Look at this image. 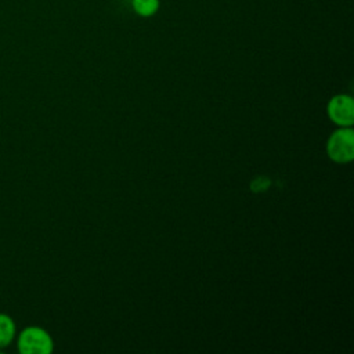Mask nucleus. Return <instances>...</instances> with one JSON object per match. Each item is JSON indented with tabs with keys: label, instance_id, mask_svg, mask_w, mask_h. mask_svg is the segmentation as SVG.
I'll return each mask as SVG.
<instances>
[{
	"label": "nucleus",
	"instance_id": "1",
	"mask_svg": "<svg viewBox=\"0 0 354 354\" xmlns=\"http://www.w3.org/2000/svg\"><path fill=\"white\" fill-rule=\"evenodd\" d=\"M15 337L21 354H50L54 347L50 333L40 326H26Z\"/></svg>",
	"mask_w": 354,
	"mask_h": 354
},
{
	"label": "nucleus",
	"instance_id": "2",
	"mask_svg": "<svg viewBox=\"0 0 354 354\" xmlns=\"http://www.w3.org/2000/svg\"><path fill=\"white\" fill-rule=\"evenodd\" d=\"M328 155L339 163L350 162L354 158V133L351 129L335 131L328 141Z\"/></svg>",
	"mask_w": 354,
	"mask_h": 354
},
{
	"label": "nucleus",
	"instance_id": "3",
	"mask_svg": "<svg viewBox=\"0 0 354 354\" xmlns=\"http://www.w3.org/2000/svg\"><path fill=\"white\" fill-rule=\"evenodd\" d=\"M328 115L329 118L343 126H351L354 122V104L351 97L348 95H336L328 104Z\"/></svg>",
	"mask_w": 354,
	"mask_h": 354
},
{
	"label": "nucleus",
	"instance_id": "4",
	"mask_svg": "<svg viewBox=\"0 0 354 354\" xmlns=\"http://www.w3.org/2000/svg\"><path fill=\"white\" fill-rule=\"evenodd\" d=\"M17 336V326L14 319L6 314L0 313V350L8 347Z\"/></svg>",
	"mask_w": 354,
	"mask_h": 354
},
{
	"label": "nucleus",
	"instance_id": "5",
	"mask_svg": "<svg viewBox=\"0 0 354 354\" xmlns=\"http://www.w3.org/2000/svg\"><path fill=\"white\" fill-rule=\"evenodd\" d=\"M133 10L140 17H152L160 6L159 0H131Z\"/></svg>",
	"mask_w": 354,
	"mask_h": 354
}]
</instances>
